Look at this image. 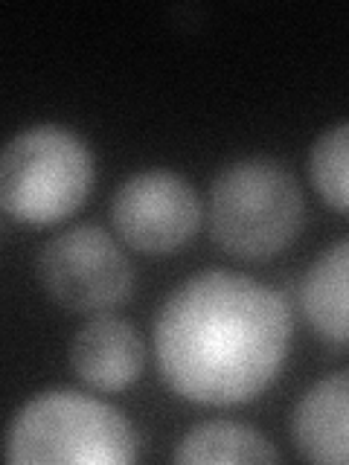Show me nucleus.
<instances>
[{
    "instance_id": "f257e3e1",
    "label": "nucleus",
    "mask_w": 349,
    "mask_h": 465,
    "mask_svg": "<svg viewBox=\"0 0 349 465\" xmlns=\"http://www.w3.org/2000/svg\"><path fill=\"white\" fill-rule=\"evenodd\" d=\"M291 312L274 288L244 273L201 271L155 317L157 367L172 392L230 407L256 399L283 370Z\"/></svg>"
},
{
    "instance_id": "f03ea898",
    "label": "nucleus",
    "mask_w": 349,
    "mask_h": 465,
    "mask_svg": "<svg viewBox=\"0 0 349 465\" xmlns=\"http://www.w3.org/2000/svg\"><path fill=\"white\" fill-rule=\"evenodd\" d=\"M137 440L116 407L76 390L38 392L6 430L12 465H128Z\"/></svg>"
},
{
    "instance_id": "7ed1b4c3",
    "label": "nucleus",
    "mask_w": 349,
    "mask_h": 465,
    "mask_svg": "<svg viewBox=\"0 0 349 465\" xmlns=\"http://www.w3.org/2000/svg\"><path fill=\"white\" fill-rule=\"evenodd\" d=\"M303 193L297 178L268 157H247L224 166L210 189V227L230 256L262 262L297 239L303 227Z\"/></svg>"
},
{
    "instance_id": "20e7f679",
    "label": "nucleus",
    "mask_w": 349,
    "mask_h": 465,
    "mask_svg": "<svg viewBox=\"0 0 349 465\" xmlns=\"http://www.w3.org/2000/svg\"><path fill=\"white\" fill-rule=\"evenodd\" d=\"M94 186V157L62 125L12 137L0 157V203L24 224H55L76 213Z\"/></svg>"
},
{
    "instance_id": "39448f33",
    "label": "nucleus",
    "mask_w": 349,
    "mask_h": 465,
    "mask_svg": "<svg viewBox=\"0 0 349 465\" xmlns=\"http://www.w3.org/2000/svg\"><path fill=\"white\" fill-rule=\"evenodd\" d=\"M35 268L44 291L70 312H108L135 285L125 253L94 224L58 232L41 247Z\"/></svg>"
},
{
    "instance_id": "423d86ee",
    "label": "nucleus",
    "mask_w": 349,
    "mask_h": 465,
    "mask_svg": "<svg viewBox=\"0 0 349 465\" xmlns=\"http://www.w3.org/2000/svg\"><path fill=\"white\" fill-rule=\"evenodd\" d=\"M111 222L135 251L172 253L195 236L201 203L195 189L169 169H145L116 189Z\"/></svg>"
},
{
    "instance_id": "0eeeda50",
    "label": "nucleus",
    "mask_w": 349,
    "mask_h": 465,
    "mask_svg": "<svg viewBox=\"0 0 349 465\" xmlns=\"http://www.w3.org/2000/svg\"><path fill=\"white\" fill-rule=\"evenodd\" d=\"M70 363L87 387L102 392L125 390L143 370V341L128 320L102 314L76 331Z\"/></svg>"
},
{
    "instance_id": "6e6552de",
    "label": "nucleus",
    "mask_w": 349,
    "mask_h": 465,
    "mask_svg": "<svg viewBox=\"0 0 349 465\" xmlns=\"http://www.w3.org/2000/svg\"><path fill=\"white\" fill-rule=\"evenodd\" d=\"M291 436L305 460L349 465V370L317 381L297 401Z\"/></svg>"
},
{
    "instance_id": "1a4fd4ad",
    "label": "nucleus",
    "mask_w": 349,
    "mask_h": 465,
    "mask_svg": "<svg viewBox=\"0 0 349 465\" xmlns=\"http://www.w3.org/2000/svg\"><path fill=\"white\" fill-rule=\"evenodd\" d=\"M300 302L309 326L329 343H349V239L332 244L305 271Z\"/></svg>"
},
{
    "instance_id": "9d476101",
    "label": "nucleus",
    "mask_w": 349,
    "mask_h": 465,
    "mask_svg": "<svg viewBox=\"0 0 349 465\" xmlns=\"http://www.w3.org/2000/svg\"><path fill=\"white\" fill-rule=\"evenodd\" d=\"M174 462H276V450L265 433L239 421H204L195 425L174 448Z\"/></svg>"
},
{
    "instance_id": "9b49d317",
    "label": "nucleus",
    "mask_w": 349,
    "mask_h": 465,
    "mask_svg": "<svg viewBox=\"0 0 349 465\" xmlns=\"http://www.w3.org/2000/svg\"><path fill=\"white\" fill-rule=\"evenodd\" d=\"M309 169L317 195L349 215V123L317 137Z\"/></svg>"
}]
</instances>
